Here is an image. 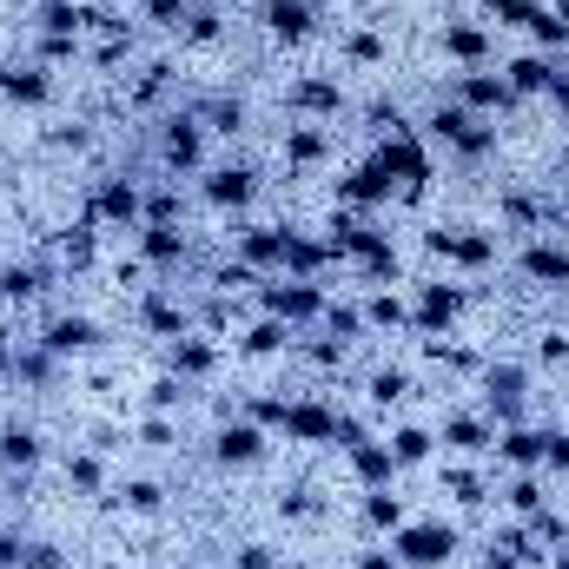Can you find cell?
Returning <instances> with one entry per match:
<instances>
[{"mask_svg":"<svg viewBox=\"0 0 569 569\" xmlns=\"http://www.w3.org/2000/svg\"><path fill=\"white\" fill-rule=\"evenodd\" d=\"M425 133L437 146H450L457 159H490V152H497V120H477V113H470V107H457V100L430 107Z\"/></svg>","mask_w":569,"mask_h":569,"instance_id":"1","label":"cell"},{"mask_svg":"<svg viewBox=\"0 0 569 569\" xmlns=\"http://www.w3.org/2000/svg\"><path fill=\"white\" fill-rule=\"evenodd\" d=\"M450 93H457V107H470L477 120H497V113H517V107H523L517 87H510L503 73H490V67H463V73L450 80Z\"/></svg>","mask_w":569,"mask_h":569,"instance_id":"2","label":"cell"},{"mask_svg":"<svg viewBox=\"0 0 569 569\" xmlns=\"http://www.w3.org/2000/svg\"><path fill=\"white\" fill-rule=\"evenodd\" d=\"M391 557L405 569H443L457 557V530H450V523H405V530L391 537Z\"/></svg>","mask_w":569,"mask_h":569,"instance_id":"3","label":"cell"},{"mask_svg":"<svg viewBox=\"0 0 569 569\" xmlns=\"http://www.w3.org/2000/svg\"><path fill=\"white\" fill-rule=\"evenodd\" d=\"M259 305L272 311V318H284V325H311V318H325V284L318 279H266L259 284Z\"/></svg>","mask_w":569,"mask_h":569,"instance_id":"4","label":"cell"},{"mask_svg":"<svg viewBox=\"0 0 569 569\" xmlns=\"http://www.w3.org/2000/svg\"><path fill=\"white\" fill-rule=\"evenodd\" d=\"M523 391H530L523 365H483V418L497 430L523 425Z\"/></svg>","mask_w":569,"mask_h":569,"instance_id":"5","label":"cell"},{"mask_svg":"<svg viewBox=\"0 0 569 569\" xmlns=\"http://www.w3.org/2000/svg\"><path fill=\"white\" fill-rule=\"evenodd\" d=\"M100 226H113V232H140L146 219V186L140 179H107L100 192H93V206H87Z\"/></svg>","mask_w":569,"mask_h":569,"instance_id":"6","label":"cell"},{"mask_svg":"<svg viewBox=\"0 0 569 569\" xmlns=\"http://www.w3.org/2000/svg\"><path fill=\"white\" fill-rule=\"evenodd\" d=\"M470 305V291L463 284H450V279H425L418 284V305H411V331H450L457 325V311Z\"/></svg>","mask_w":569,"mask_h":569,"instance_id":"7","label":"cell"},{"mask_svg":"<svg viewBox=\"0 0 569 569\" xmlns=\"http://www.w3.org/2000/svg\"><path fill=\"white\" fill-rule=\"evenodd\" d=\"M266 425L259 418H239V425H219V437H212V463L219 470H252V463H266Z\"/></svg>","mask_w":569,"mask_h":569,"instance_id":"8","label":"cell"},{"mask_svg":"<svg viewBox=\"0 0 569 569\" xmlns=\"http://www.w3.org/2000/svg\"><path fill=\"white\" fill-rule=\"evenodd\" d=\"M159 159H166V172H199V159H206V127H199V113H172V120L159 127Z\"/></svg>","mask_w":569,"mask_h":569,"instance_id":"9","label":"cell"},{"mask_svg":"<svg viewBox=\"0 0 569 569\" xmlns=\"http://www.w3.org/2000/svg\"><path fill=\"white\" fill-rule=\"evenodd\" d=\"M338 107H345V87H338V80H325V73H305V80H291V87H284V113H305L311 127H318V120H331Z\"/></svg>","mask_w":569,"mask_h":569,"instance_id":"10","label":"cell"},{"mask_svg":"<svg viewBox=\"0 0 569 569\" xmlns=\"http://www.w3.org/2000/svg\"><path fill=\"white\" fill-rule=\"evenodd\" d=\"M279 430L298 443H338V411L331 405H305V398H284Z\"/></svg>","mask_w":569,"mask_h":569,"instance_id":"11","label":"cell"},{"mask_svg":"<svg viewBox=\"0 0 569 569\" xmlns=\"http://www.w3.org/2000/svg\"><path fill=\"white\" fill-rule=\"evenodd\" d=\"M206 206L212 212H246L252 206V192H259V172L252 166H219V172H206Z\"/></svg>","mask_w":569,"mask_h":569,"instance_id":"12","label":"cell"},{"mask_svg":"<svg viewBox=\"0 0 569 569\" xmlns=\"http://www.w3.org/2000/svg\"><path fill=\"white\" fill-rule=\"evenodd\" d=\"M40 345H47L60 365H67V358H87V351L100 345V325H93V318H80V311H60V318H47Z\"/></svg>","mask_w":569,"mask_h":569,"instance_id":"13","label":"cell"},{"mask_svg":"<svg viewBox=\"0 0 569 569\" xmlns=\"http://www.w3.org/2000/svg\"><path fill=\"white\" fill-rule=\"evenodd\" d=\"M437 53L457 60V67H483V60H490V27H477V20H443Z\"/></svg>","mask_w":569,"mask_h":569,"instance_id":"14","label":"cell"},{"mask_svg":"<svg viewBox=\"0 0 569 569\" xmlns=\"http://www.w3.org/2000/svg\"><path fill=\"white\" fill-rule=\"evenodd\" d=\"M345 457H351V470H358L365 490H391L398 483V463H391V443L385 437H358V443H345Z\"/></svg>","mask_w":569,"mask_h":569,"instance_id":"15","label":"cell"},{"mask_svg":"<svg viewBox=\"0 0 569 569\" xmlns=\"http://www.w3.org/2000/svg\"><path fill=\"white\" fill-rule=\"evenodd\" d=\"M517 266H523L530 284H557V291H569V246H557V239H530V246L517 252Z\"/></svg>","mask_w":569,"mask_h":569,"instance_id":"16","label":"cell"},{"mask_svg":"<svg viewBox=\"0 0 569 569\" xmlns=\"http://www.w3.org/2000/svg\"><path fill=\"white\" fill-rule=\"evenodd\" d=\"M232 239L252 272H284V226H239Z\"/></svg>","mask_w":569,"mask_h":569,"instance_id":"17","label":"cell"},{"mask_svg":"<svg viewBox=\"0 0 569 569\" xmlns=\"http://www.w3.org/2000/svg\"><path fill=\"white\" fill-rule=\"evenodd\" d=\"M425 246L437 252V259H457V266H490L497 259V239L490 232H425Z\"/></svg>","mask_w":569,"mask_h":569,"instance_id":"18","label":"cell"},{"mask_svg":"<svg viewBox=\"0 0 569 569\" xmlns=\"http://www.w3.org/2000/svg\"><path fill=\"white\" fill-rule=\"evenodd\" d=\"M186 232L179 226H140V259L152 266V272H179L186 266Z\"/></svg>","mask_w":569,"mask_h":569,"instance_id":"19","label":"cell"},{"mask_svg":"<svg viewBox=\"0 0 569 569\" xmlns=\"http://www.w3.org/2000/svg\"><path fill=\"white\" fill-rule=\"evenodd\" d=\"M0 100H13V107H47V100H53V73H47V67H0Z\"/></svg>","mask_w":569,"mask_h":569,"instance_id":"20","label":"cell"},{"mask_svg":"<svg viewBox=\"0 0 569 569\" xmlns=\"http://www.w3.org/2000/svg\"><path fill=\"white\" fill-rule=\"evenodd\" d=\"M437 443L457 450V457H483V450H497V425L490 418H443Z\"/></svg>","mask_w":569,"mask_h":569,"instance_id":"21","label":"cell"},{"mask_svg":"<svg viewBox=\"0 0 569 569\" xmlns=\"http://www.w3.org/2000/svg\"><path fill=\"white\" fill-rule=\"evenodd\" d=\"M543 443H550V430H530V425L497 430V457L510 470H543Z\"/></svg>","mask_w":569,"mask_h":569,"instance_id":"22","label":"cell"},{"mask_svg":"<svg viewBox=\"0 0 569 569\" xmlns=\"http://www.w3.org/2000/svg\"><path fill=\"white\" fill-rule=\"evenodd\" d=\"M279 152H284V166H291V172H311V166L331 152V133H325V127H311V120H298V127H284Z\"/></svg>","mask_w":569,"mask_h":569,"instance_id":"23","label":"cell"},{"mask_svg":"<svg viewBox=\"0 0 569 569\" xmlns=\"http://www.w3.org/2000/svg\"><path fill=\"white\" fill-rule=\"evenodd\" d=\"M140 325H146V331H159V338H186V331H192L186 305H172L159 284H146V291H140Z\"/></svg>","mask_w":569,"mask_h":569,"instance_id":"24","label":"cell"},{"mask_svg":"<svg viewBox=\"0 0 569 569\" xmlns=\"http://www.w3.org/2000/svg\"><path fill=\"white\" fill-rule=\"evenodd\" d=\"M13 385H27V391H53V378H60V358L33 338V345H20L13 351V371H7Z\"/></svg>","mask_w":569,"mask_h":569,"instance_id":"25","label":"cell"},{"mask_svg":"<svg viewBox=\"0 0 569 569\" xmlns=\"http://www.w3.org/2000/svg\"><path fill=\"white\" fill-rule=\"evenodd\" d=\"M266 27H272V40L298 47V40L318 33V7L311 0H279V7H266Z\"/></svg>","mask_w":569,"mask_h":569,"instance_id":"26","label":"cell"},{"mask_svg":"<svg viewBox=\"0 0 569 569\" xmlns=\"http://www.w3.org/2000/svg\"><path fill=\"white\" fill-rule=\"evenodd\" d=\"M503 80L517 87V100H530V93H550V87H557V60H543V53H517V60L503 67Z\"/></svg>","mask_w":569,"mask_h":569,"instance_id":"27","label":"cell"},{"mask_svg":"<svg viewBox=\"0 0 569 569\" xmlns=\"http://www.w3.org/2000/svg\"><path fill=\"white\" fill-rule=\"evenodd\" d=\"M53 284L47 266H0V305H33Z\"/></svg>","mask_w":569,"mask_h":569,"instance_id":"28","label":"cell"},{"mask_svg":"<svg viewBox=\"0 0 569 569\" xmlns=\"http://www.w3.org/2000/svg\"><path fill=\"white\" fill-rule=\"evenodd\" d=\"M0 463H7L13 477H27V470L40 463V430L33 425H7L0 430Z\"/></svg>","mask_w":569,"mask_h":569,"instance_id":"29","label":"cell"},{"mask_svg":"<svg viewBox=\"0 0 569 569\" xmlns=\"http://www.w3.org/2000/svg\"><path fill=\"white\" fill-rule=\"evenodd\" d=\"M33 27L80 40V33H87V7H80V0H40V7H33Z\"/></svg>","mask_w":569,"mask_h":569,"instance_id":"30","label":"cell"},{"mask_svg":"<svg viewBox=\"0 0 569 569\" xmlns=\"http://www.w3.org/2000/svg\"><path fill=\"white\" fill-rule=\"evenodd\" d=\"M385 443H391V463L398 470H418V463H430V450H437V437L425 425H398Z\"/></svg>","mask_w":569,"mask_h":569,"instance_id":"31","label":"cell"},{"mask_svg":"<svg viewBox=\"0 0 569 569\" xmlns=\"http://www.w3.org/2000/svg\"><path fill=\"white\" fill-rule=\"evenodd\" d=\"M192 113H199L206 133H246V100H232V93H212V100H199Z\"/></svg>","mask_w":569,"mask_h":569,"instance_id":"32","label":"cell"},{"mask_svg":"<svg viewBox=\"0 0 569 569\" xmlns=\"http://www.w3.org/2000/svg\"><path fill=\"white\" fill-rule=\"evenodd\" d=\"M365 325H371V331H411V305H405L398 291H371V298H365Z\"/></svg>","mask_w":569,"mask_h":569,"instance_id":"33","label":"cell"},{"mask_svg":"<svg viewBox=\"0 0 569 569\" xmlns=\"http://www.w3.org/2000/svg\"><path fill=\"white\" fill-rule=\"evenodd\" d=\"M284 345H291V325H284V318H272V311H266V318L239 338V351H246V358H272V351H284Z\"/></svg>","mask_w":569,"mask_h":569,"instance_id":"34","label":"cell"},{"mask_svg":"<svg viewBox=\"0 0 569 569\" xmlns=\"http://www.w3.org/2000/svg\"><path fill=\"white\" fill-rule=\"evenodd\" d=\"M212 358H219V351H212L206 338H192V331H186V338H172V378H206V371H212Z\"/></svg>","mask_w":569,"mask_h":569,"instance_id":"35","label":"cell"},{"mask_svg":"<svg viewBox=\"0 0 569 569\" xmlns=\"http://www.w3.org/2000/svg\"><path fill=\"white\" fill-rule=\"evenodd\" d=\"M67 490H80V497H100V490H107L100 450H73V457H67Z\"/></svg>","mask_w":569,"mask_h":569,"instance_id":"36","label":"cell"},{"mask_svg":"<svg viewBox=\"0 0 569 569\" xmlns=\"http://www.w3.org/2000/svg\"><path fill=\"white\" fill-rule=\"evenodd\" d=\"M365 523H371L378 537H398L411 517H405V503H398L391 490H365Z\"/></svg>","mask_w":569,"mask_h":569,"instance_id":"37","label":"cell"},{"mask_svg":"<svg viewBox=\"0 0 569 569\" xmlns=\"http://www.w3.org/2000/svg\"><path fill=\"white\" fill-rule=\"evenodd\" d=\"M405 398H411V371H398V365L371 371V405H378V411H391V405H405Z\"/></svg>","mask_w":569,"mask_h":569,"instance_id":"38","label":"cell"},{"mask_svg":"<svg viewBox=\"0 0 569 569\" xmlns=\"http://www.w3.org/2000/svg\"><path fill=\"white\" fill-rule=\"evenodd\" d=\"M443 490H450V497H457L463 510H477V503L490 497V483H483L477 470H463V463H443Z\"/></svg>","mask_w":569,"mask_h":569,"instance_id":"39","label":"cell"},{"mask_svg":"<svg viewBox=\"0 0 569 569\" xmlns=\"http://www.w3.org/2000/svg\"><path fill=\"white\" fill-rule=\"evenodd\" d=\"M325 331H331L338 345L365 338V331H371V325H365V305H325Z\"/></svg>","mask_w":569,"mask_h":569,"instance_id":"40","label":"cell"},{"mask_svg":"<svg viewBox=\"0 0 569 569\" xmlns=\"http://www.w3.org/2000/svg\"><path fill=\"white\" fill-rule=\"evenodd\" d=\"M120 503H127L133 517H159V510H166V490H159L152 477H133V483H120Z\"/></svg>","mask_w":569,"mask_h":569,"instance_id":"41","label":"cell"},{"mask_svg":"<svg viewBox=\"0 0 569 569\" xmlns=\"http://www.w3.org/2000/svg\"><path fill=\"white\" fill-rule=\"evenodd\" d=\"M503 503H510L517 517L543 510V483H537V470H517V477H510V490H503Z\"/></svg>","mask_w":569,"mask_h":569,"instance_id":"42","label":"cell"},{"mask_svg":"<svg viewBox=\"0 0 569 569\" xmlns=\"http://www.w3.org/2000/svg\"><path fill=\"white\" fill-rule=\"evenodd\" d=\"M179 398H186V378H172V371H166V378H152V385H146V411H159V418H166V411H172V405H179Z\"/></svg>","mask_w":569,"mask_h":569,"instance_id":"43","label":"cell"},{"mask_svg":"<svg viewBox=\"0 0 569 569\" xmlns=\"http://www.w3.org/2000/svg\"><path fill=\"white\" fill-rule=\"evenodd\" d=\"M345 60L378 67V60H385V40H378V33H345Z\"/></svg>","mask_w":569,"mask_h":569,"instance_id":"44","label":"cell"},{"mask_svg":"<svg viewBox=\"0 0 569 569\" xmlns=\"http://www.w3.org/2000/svg\"><path fill=\"white\" fill-rule=\"evenodd\" d=\"M172 437H179V430H172V418H159V411L140 425V443H146V450H172Z\"/></svg>","mask_w":569,"mask_h":569,"instance_id":"45","label":"cell"},{"mask_svg":"<svg viewBox=\"0 0 569 569\" xmlns=\"http://www.w3.org/2000/svg\"><path fill=\"white\" fill-rule=\"evenodd\" d=\"M20 569H67V557H60L53 543H27V563Z\"/></svg>","mask_w":569,"mask_h":569,"instance_id":"46","label":"cell"},{"mask_svg":"<svg viewBox=\"0 0 569 569\" xmlns=\"http://www.w3.org/2000/svg\"><path fill=\"white\" fill-rule=\"evenodd\" d=\"M232 569H279V557H272L266 543H246V550L232 557Z\"/></svg>","mask_w":569,"mask_h":569,"instance_id":"47","label":"cell"},{"mask_svg":"<svg viewBox=\"0 0 569 569\" xmlns=\"http://www.w3.org/2000/svg\"><path fill=\"white\" fill-rule=\"evenodd\" d=\"M0 563H7V569L27 563V537H20V530H0Z\"/></svg>","mask_w":569,"mask_h":569,"instance_id":"48","label":"cell"},{"mask_svg":"<svg viewBox=\"0 0 569 569\" xmlns=\"http://www.w3.org/2000/svg\"><path fill=\"white\" fill-rule=\"evenodd\" d=\"M543 463H550V470H569V430H550V443H543Z\"/></svg>","mask_w":569,"mask_h":569,"instance_id":"49","label":"cell"},{"mask_svg":"<svg viewBox=\"0 0 569 569\" xmlns=\"http://www.w3.org/2000/svg\"><path fill=\"white\" fill-rule=\"evenodd\" d=\"M358 569H405V563H398L391 550H365V557H358Z\"/></svg>","mask_w":569,"mask_h":569,"instance_id":"50","label":"cell"},{"mask_svg":"<svg viewBox=\"0 0 569 569\" xmlns=\"http://www.w3.org/2000/svg\"><path fill=\"white\" fill-rule=\"evenodd\" d=\"M13 371V345H7V331H0V378Z\"/></svg>","mask_w":569,"mask_h":569,"instance_id":"51","label":"cell"},{"mask_svg":"<svg viewBox=\"0 0 569 569\" xmlns=\"http://www.w3.org/2000/svg\"><path fill=\"white\" fill-rule=\"evenodd\" d=\"M252 7H259V13H266V7H279V0H252Z\"/></svg>","mask_w":569,"mask_h":569,"instance_id":"52","label":"cell"},{"mask_svg":"<svg viewBox=\"0 0 569 569\" xmlns=\"http://www.w3.org/2000/svg\"><path fill=\"white\" fill-rule=\"evenodd\" d=\"M563 298H569V291H563Z\"/></svg>","mask_w":569,"mask_h":569,"instance_id":"53","label":"cell"},{"mask_svg":"<svg viewBox=\"0 0 569 569\" xmlns=\"http://www.w3.org/2000/svg\"><path fill=\"white\" fill-rule=\"evenodd\" d=\"M0 569H7V563H0Z\"/></svg>","mask_w":569,"mask_h":569,"instance_id":"54","label":"cell"}]
</instances>
